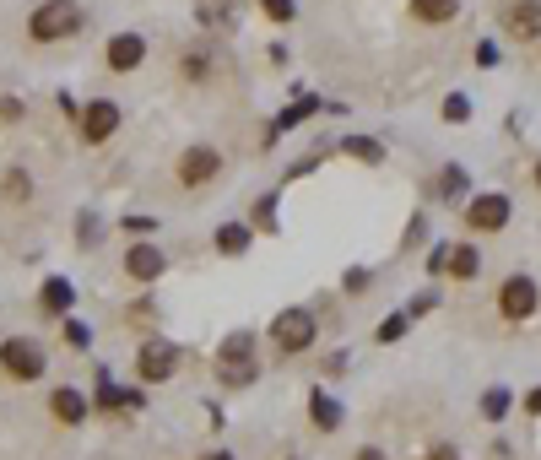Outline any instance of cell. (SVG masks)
Wrapping results in <instances>:
<instances>
[{"label": "cell", "instance_id": "1", "mask_svg": "<svg viewBox=\"0 0 541 460\" xmlns=\"http://www.w3.org/2000/svg\"><path fill=\"white\" fill-rule=\"evenodd\" d=\"M76 33H82V6L76 0H44L28 17L33 44H60V38H76Z\"/></svg>", "mask_w": 541, "mask_h": 460}, {"label": "cell", "instance_id": "2", "mask_svg": "<svg viewBox=\"0 0 541 460\" xmlns=\"http://www.w3.org/2000/svg\"><path fill=\"white\" fill-rule=\"evenodd\" d=\"M0 374L17 379V385H33V379H44V347H38L33 336L0 341Z\"/></svg>", "mask_w": 541, "mask_h": 460}, {"label": "cell", "instance_id": "3", "mask_svg": "<svg viewBox=\"0 0 541 460\" xmlns=\"http://www.w3.org/2000/svg\"><path fill=\"white\" fill-rule=\"evenodd\" d=\"M314 331H320V325H314L309 309H282V314L271 320V341H276V352H282V358H298V352H309V347H314Z\"/></svg>", "mask_w": 541, "mask_h": 460}, {"label": "cell", "instance_id": "4", "mask_svg": "<svg viewBox=\"0 0 541 460\" xmlns=\"http://www.w3.org/2000/svg\"><path fill=\"white\" fill-rule=\"evenodd\" d=\"M509 217H514V201L504 190H482V195L466 201V228L471 233H504Z\"/></svg>", "mask_w": 541, "mask_h": 460}, {"label": "cell", "instance_id": "5", "mask_svg": "<svg viewBox=\"0 0 541 460\" xmlns=\"http://www.w3.org/2000/svg\"><path fill=\"white\" fill-rule=\"evenodd\" d=\"M120 120H125V109L120 103H109V98H92L87 109H76V136L87 141V147H103V141L120 130Z\"/></svg>", "mask_w": 541, "mask_h": 460}, {"label": "cell", "instance_id": "6", "mask_svg": "<svg viewBox=\"0 0 541 460\" xmlns=\"http://www.w3.org/2000/svg\"><path fill=\"white\" fill-rule=\"evenodd\" d=\"M536 309H541V287L531 276H509V282L498 287V314H504L509 325H525Z\"/></svg>", "mask_w": 541, "mask_h": 460}, {"label": "cell", "instance_id": "7", "mask_svg": "<svg viewBox=\"0 0 541 460\" xmlns=\"http://www.w3.org/2000/svg\"><path fill=\"white\" fill-rule=\"evenodd\" d=\"M174 363H179L174 341H163V336L141 341V352H136V374H141V385H168V379H174Z\"/></svg>", "mask_w": 541, "mask_h": 460}, {"label": "cell", "instance_id": "8", "mask_svg": "<svg viewBox=\"0 0 541 460\" xmlns=\"http://www.w3.org/2000/svg\"><path fill=\"white\" fill-rule=\"evenodd\" d=\"M141 60H147V38L141 33H114L109 44H103V65H109L114 76L141 71Z\"/></svg>", "mask_w": 541, "mask_h": 460}, {"label": "cell", "instance_id": "9", "mask_svg": "<svg viewBox=\"0 0 541 460\" xmlns=\"http://www.w3.org/2000/svg\"><path fill=\"white\" fill-rule=\"evenodd\" d=\"M504 33L514 44H541V0H509L504 6Z\"/></svg>", "mask_w": 541, "mask_h": 460}, {"label": "cell", "instance_id": "10", "mask_svg": "<svg viewBox=\"0 0 541 460\" xmlns=\"http://www.w3.org/2000/svg\"><path fill=\"white\" fill-rule=\"evenodd\" d=\"M222 174V152L217 147H190L179 157V184L184 190H201V184H211Z\"/></svg>", "mask_w": 541, "mask_h": 460}, {"label": "cell", "instance_id": "11", "mask_svg": "<svg viewBox=\"0 0 541 460\" xmlns=\"http://www.w3.org/2000/svg\"><path fill=\"white\" fill-rule=\"evenodd\" d=\"M163 271H168V255H163L157 244H130V249H125V276H130V282L152 287Z\"/></svg>", "mask_w": 541, "mask_h": 460}, {"label": "cell", "instance_id": "12", "mask_svg": "<svg viewBox=\"0 0 541 460\" xmlns=\"http://www.w3.org/2000/svg\"><path fill=\"white\" fill-rule=\"evenodd\" d=\"M49 412H55V423L65 428H76V423H87V401H82V390H71V385H60L55 396H49Z\"/></svg>", "mask_w": 541, "mask_h": 460}, {"label": "cell", "instance_id": "13", "mask_svg": "<svg viewBox=\"0 0 541 460\" xmlns=\"http://www.w3.org/2000/svg\"><path fill=\"white\" fill-rule=\"evenodd\" d=\"M71 304H76V287L65 282V276H49V282L38 287V309L44 314H71Z\"/></svg>", "mask_w": 541, "mask_h": 460}, {"label": "cell", "instance_id": "14", "mask_svg": "<svg viewBox=\"0 0 541 460\" xmlns=\"http://www.w3.org/2000/svg\"><path fill=\"white\" fill-rule=\"evenodd\" d=\"M412 17L422 28H444V22L460 17V0H412Z\"/></svg>", "mask_w": 541, "mask_h": 460}, {"label": "cell", "instance_id": "15", "mask_svg": "<svg viewBox=\"0 0 541 460\" xmlns=\"http://www.w3.org/2000/svg\"><path fill=\"white\" fill-rule=\"evenodd\" d=\"M255 244V228H249V222H222L217 228V255H244V249Z\"/></svg>", "mask_w": 541, "mask_h": 460}, {"label": "cell", "instance_id": "16", "mask_svg": "<svg viewBox=\"0 0 541 460\" xmlns=\"http://www.w3.org/2000/svg\"><path fill=\"white\" fill-rule=\"evenodd\" d=\"M444 271H450L455 282H471V276L482 271V255H477V244H455L450 255H444Z\"/></svg>", "mask_w": 541, "mask_h": 460}, {"label": "cell", "instance_id": "17", "mask_svg": "<svg viewBox=\"0 0 541 460\" xmlns=\"http://www.w3.org/2000/svg\"><path fill=\"white\" fill-rule=\"evenodd\" d=\"M309 423L320 428V433H336L341 428V406L325 396V390H314V396H309Z\"/></svg>", "mask_w": 541, "mask_h": 460}, {"label": "cell", "instance_id": "18", "mask_svg": "<svg viewBox=\"0 0 541 460\" xmlns=\"http://www.w3.org/2000/svg\"><path fill=\"white\" fill-rule=\"evenodd\" d=\"M0 201H6V206H28L33 201V179L22 174V168H6V179H0Z\"/></svg>", "mask_w": 541, "mask_h": 460}, {"label": "cell", "instance_id": "19", "mask_svg": "<svg viewBox=\"0 0 541 460\" xmlns=\"http://www.w3.org/2000/svg\"><path fill=\"white\" fill-rule=\"evenodd\" d=\"M249 352H255V336L239 331V336H228V341H222V352H217V358H222V368H233V363H249Z\"/></svg>", "mask_w": 541, "mask_h": 460}, {"label": "cell", "instance_id": "20", "mask_svg": "<svg viewBox=\"0 0 541 460\" xmlns=\"http://www.w3.org/2000/svg\"><path fill=\"white\" fill-rule=\"evenodd\" d=\"M341 152H352L358 163H385V147H379L374 136H347V141H341Z\"/></svg>", "mask_w": 541, "mask_h": 460}, {"label": "cell", "instance_id": "21", "mask_svg": "<svg viewBox=\"0 0 541 460\" xmlns=\"http://www.w3.org/2000/svg\"><path fill=\"white\" fill-rule=\"evenodd\" d=\"M439 190H444V195H450V201H460V195H466V190H471V179H466V168H444V174H439Z\"/></svg>", "mask_w": 541, "mask_h": 460}, {"label": "cell", "instance_id": "22", "mask_svg": "<svg viewBox=\"0 0 541 460\" xmlns=\"http://www.w3.org/2000/svg\"><path fill=\"white\" fill-rule=\"evenodd\" d=\"M444 120H450V125L471 120V98H466V92H450V98H444Z\"/></svg>", "mask_w": 541, "mask_h": 460}, {"label": "cell", "instance_id": "23", "mask_svg": "<svg viewBox=\"0 0 541 460\" xmlns=\"http://www.w3.org/2000/svg\"><path fill=\"white\" fill-rule=\"evenodd\" d=\"M504 412H509V390H487V396H482V417H487V423H498Z\"/></svg>", "mask_w": 541, "mask_h": 460}, {"label": "cell", "instance_id": "24", "mask_svg": "<svg viewBox=\"0 0 541 460\" xmlns=\"http://www.w3.org/2000/svg\"><path fill=\"white\" fill-rule=\"evenodd\" d=\"M406 325H412V314H390V320L379 325L374 336H379V341H385V347H390V341H401V336H406Z\"/></svg>", "mask_w": 541, "mask_h": 460}, {"label": "cell", "instance_id": "25", "mask_svg": "<svg viewBox=\"0 0 541 460\" xmlns=\"http://www.w3.org/2000/svg\"><path fill=\"white\" fill-rule=\"evenodd\" d=\"M314 109V103H293V109H282V114H276V125H271V136H282V130H293L298 120H303V114H309Z\"/></svg>", "mask_w": 541, "mask_h": 460}, {"label": "cell", "instance_id": "26", "mask_svg": "<svg viewBox=\"0 0 541 460\" xmlns=\"http://www.w3.org/2000/svg\"><path fill=\"white\" fill-rule=\"evenodd\" d=\"M260 11H266L276 28H287V22H293V0H260Z\"/></svg>", "mask_w": 541, "mask_h": 460}, {"label": "cell", "instance_id": "27", "mask_svg": "<svg viewBox=\"0 0 541 460\" xmlns=\"http://www.w3.org/2000/svg\"><path fill=\"white\" fill-rule=\"evenodd\" d=\"M65 341H71V347H76V352H82V347H87V341H92V331H87V325H82V320H65Z\"/></svg>", "mask_w": 541, "mask_h": 460}, {"label": "cell", "instance_id": "28", "mask_svg": "<svg viewBox=\"0 0 541 460\" xmlns=\"http://www.w3.org/2000/svg\"><path fill=\"white\" fill-rule=\"evenodd\" d=\"M22 114H28V109H22V98H0V125H17Z\"/></svg>", "mask_w": 541, "mask_h": 460}, {"label": "cell", "instance_id": "29", "mask_svg": "<svg viewBox=\"0 0 541 460\" xmlns=\"http://www.w3.org/2000/svg\"><path fill=\"white\" fill-rule=\"evenodd\" d=\"M341 282H347V293H368V282H374V276H368L363 266H352L347 276H341Z\"/></svg>", "mask_w": 541, "mask_h": 460}, {"label": "cell", "instance_id": "30", "mask_svg": "<svg viewBox=\"0 0 541 460\" xmlns=\"http://www.w3.org/2000/svg\"><path fill=\"white\" fill-rule=\"evenodd\" d=\"M184 76H190V82H201V76H206V55H184Z\"/></svg>", "mask_w": 541, "mask_h": 460}, {"label": "cell", "instance_id": "31", "mask_svg": "<svg viewBox=\"0 0 541 460\" xmlns=\"http://www.w3.org/2000/svg\"><path fill=\"white\" fill-rule=\"evenodd\" d=\"M125 233H157V217H125Z\"/></svg>", "mask_w": 541, "mask_h": 460}, {"label": "cell", "instance_id": "32", "mask_svg": "<svg viewBox=\"0 0 541 460\" xmlns=\"http://www.w3.org/2000/svg\"><path fill=\"white\" fill-rule=\"evenodd\" d=\"M255 222H260V228H276V217H271V195H266V201H260V212H255Z\"/></svg>", "mask_w": 541, "mask_h": 460}, {"label": "cell", "instance_id": "33", "mask_svg": "<svg viewBox=\"0 0 541 460\" xmlns=\"http://www.w3.org/2000/svg\"><path fill=\"white\" fill-rule=\"evenodd\" d=\"M428 460H460V450H455V444H433Z\"/></svg>", "mask_w": 541, "mask_h": 460}, {"label": "cell", "instance_id": "34", "mask_svg": "<svg viewBox=\"0 0 541 460\" xmlns=\"http://www.w3.org/2000/svg\"><path fill=\"white\" fill-rule=\"evenodd\" d=\"M525 412H531V417H541V385L531 390V396H525Z\"/></svg>", "mask_w": 541, "mask_h": 460}, {"label": "cell", "instance_id": "35", "mask_svg": "<svg viewBox=\"0 0 541 460\" xmlns=\"http://www.w3.org/2000/svg\"><path fill=\"white\" fill-rule=\"evenodd\" d=\"M352 460H385V450H358Z\"/></svg>", "mask_w": 541, "mask_h": 460}, {"label": "cell", "instance_id": "36", "mask_svg": "<svg viewBox=\"0 0 541 460\" xmlns=\"http://www.w3.org/2000/svg\"><path fill=\"white\" fill-rule=\"evenodd\" d=\"M206 460H233V455H228V450H211V455H206Z\"/></svg>", "mask_w": 541, "mask_h": 460}, {"label": "cell", "instance_id": "37", "mask_svg": "<svg viewBox=\"0 0 541 460\" xmlns=\"http://www.w3.org/2000/svg\"><path fill=\"white\" fill-rule=\"evenodd\" d=\"M531 179H536V190H541V157H536V168H531Z\"/></svg>", "mask_w": 541, "mask_h": 460}]
</instances>
